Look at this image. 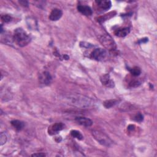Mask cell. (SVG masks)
I'll return each instance as SVG.
<instances>
[{"mask_svg": "<svg viewBox=\"0 0 157 157\" xmlns=\"http://www.w3.org/2000/svg\"><path fill=\"white\" fill-rule=\"evenodd\" d=\"M32 156H45L46 155L43 153H38V154H34L31 155Z\"/></svg>", "mask_w": 157, "mask_h": 157, "instance_id": "cb8c5ba5", "label": "cell"}, {"mask_svg": "<svg viewBox=\"0 0 157 157\" xmlns=\"http://www.w3.org/2000/svg\"><path fill=\"white\" fill-rule=\"evenodd\" d=\"M69 99L71 100V102L72 104L77 106V107H89L93 104V101L91 99L81 95H73L70 96Z\"/></svg>", "mask_w": 157, "mask_h": 157, "instance_id": "7a4b0ae2", "label": "cell"}, {"mask_svg": "<svg viewBox=\"0 0 157 157\" xmlns=\"http://www.w3.org/2000/svg\"><path fill=\"white\" fill-rule=\"evenodd\" d=\"M7 138L5 134L1 133V135H0V145H3L4 144H5L7 141Z\"/></svg>", "mask_w": 157, "mask_h": 157, "instance_id": "d6986e66", "label": "cell"}, {"mask_svg": "<svg viewBox=\"0 0 157 157\" xmlns=\"http://www.w3.org/2000/svg\"><path fill=\"white\" fill-rule=\"evenodd\" d=\"M64 127V125L62 123H56L52 126L51 128H50V131H49V134H51V133H53L52 135L53 134H56L58 131L63 130Z\"/></svg>", "mask_w": 157, "mask_h": 157, "instance_id": "4fadbf2b", "label": "cell"}, {"mask_svg": "<svg viewBox=\"0 0 157 157\" xmlns=\"http://www.w3.org/2000/svg\"><path fill=\"white\" fill-rule=\"evenodd\" d=\"M134 120L137 122H141L144 120V116L141 113H137L134 117Z\"/></svg>", "mask_w": 157, "mask_h": 157, "instance_id": "44dd1931", "label": "cell"}, {"mask_svg": "<svg viewBox=\"0 0 157 157\" xmlns=\"http://www.w3.org/2000/svg\"><path fill=\"white\" fill-rule=\"evenodd\" d=\"M39 80L41 84H44L45 85H48L51 83L52 77L49 72L44 71L40 74Z\"/></svg>", "mask_w": 157, "mask_h": 157, "instance_id": "8992f818", "label": "cell"}, {"mask_svg": "<svg viewBox=\"0 0 157 157\" xmlns=\"http://www.w3.org/2000/svg\"><path fill=\"white\" fill-rule=\"evenodd\" d=\"M11 125L13 126L16 130L20 131L22 130L23 128L24 127V123L20 120H14L11 121Z\"/></svg>", "mask_w": 157, "mask_h": 157, "instance_id": "5bb4252c", "label": "cell"}, {"mask_svg": "<svg viewBox=\"0 0 157 157\" xmlns=\"http://www.w3.org/2000/svg\"><path fill=\"white\" fill-rule=\"evenodd\" d=\"M76 120L78 124H80L81 125L86 127H91L92 125V124H93V122H92L90 118H86V117H76Z\"/></svg>", "mask_w": 157, "mask_h": 157, "instance_id": "9c48e42d", "label": "cell"}, {"mask_svg": "<svg viewBox=\"0 0 157 157\" xmlns=\"http://www.w3.org/2000/svg\"><path fill=\"white\" fill-rule=\"evenodd\" d=\"M99 41L104 47L110 51H114L117 49V45L112 37L108 34H103L99 36Z\"/></svg>", "mask_w": 157, "mask_h": 157, "instance_id": "3957f363", "label": "cell"}, {"mask_svg": "<svg viewBox=\"0 0 157 157\" xmlns=\"http://www.w3.org/2000/svg\"><path fill=\"white\" fill-rule=\"evenodd\" d=\"M13 39L20 47H25L31 42V37L21 28L15 30Z\"/></svg>", "mask_w": 157, "mask_h": 157, "instance_id": "6da1fadb", "label": "cell"}, {"mask_svg": "<svg viewBox=\"0 0 157 157\" xmlns=\"http://www.w3.org/2000/svg\"><path fill=\"white\" fill-rule=\"evenodd\" d=\"M141 85V82L137 81V80H132L129 83V85H130V87L132 88H135V87H139Z\"/></svg>", "mask_w": 157, "mask_h": 157, "instance_id": "ffe728a7", "label": "cell"}, {"mask_svg": "<svg viewBox=\"0 0 157 157\" xmlns=\"http://www.w3.org/2000/svg\"><path fill=\"white\" fill-rule=\"evenodd\" d=\"M130 72H131V74L135 77H137V76H139L141 73V69L139 68V67H137V66H135L131 70H130Z\"/></svg>", "mask_w": 157, "mask_h": 157, "instance_id": "ac0fdd59", "label": "cell"}, {"mask_svg": "<svg viewBox=\"0 0 157 157\" xmlns=\"http://www.w3.org/2000/svg\"><path fill=\"white\" fill-rule=\"evenodd\" d=\"M71 135L73 137L76 138V139L78 140H82L83 139V138H84L82 134L77 130H72L71 131Z\"/></svg>", "mask_w": 157, "mask_h": 157, "instance_id": "e0dca14e", "label": "cell"}, {"mask_svg": "<svg viewBox=\"0 0 157 157\" xmlns=\"http://www.w3.org/2000/svg\"><path fill=\"white\" fill-rule=\"evenodd\" d=\"M96 3L98 7L103 11L109 10L112 6L110 1H96Z\"/></svg>", "mask_w": 157, "mask_h": 157, "instance_id": "30bf717a", "label": "cell"}, {"mask_svg": "<svg viewBox=\"0 0 157 157\" xmlns=\"http://www.w3.org/2000/svg\"><path fill=\"white\" fill-rule=\"evenodd\" d=\"M77 10L78 12H80L82 14L85 16H90L92 15V13H93L91 9L88 6L78 5L77 6Z\"/></svg>", "mask_w": 157, "mask_h": 157, "instance_id": "8fae6325", "label": "cell"}, {"mask_svg": "<svg viewBox=\"0 0 157 157\" xmlns=\"http://www.w3.org/2000/svg\"><path fill=\"white\" fill-rule=\"evenodd\" d=\"M115 15V12H109L108 14H106L103 16H101L99 18H98V22H104L106 20H109V18H112V17H114Z\"/></svg>", "mask_w": 157, "mask_h": 157, "instance_id": "9a60e30c", "label": "cell"}, {"mask_svg": "<svg viewBox=\"0 0 157 157\" xmlns=\"http://www.w3.org/2000/svg\"><path fill=\"white\" fill-rule=\"evenodd\" d=\"M80 46L82 47H84V48H90L91 47H93V45L90 43H88L86 42H81L80 43Z\"/></svg>", "mask_w": 157, "mask_h": 157, "instance_id": "603a6c76", "label": "cell"}, {"mask_svg": "<svg viewBox=\"0 0 157 157\" xmlns=\"http://www.w3.org/2000/svg\"><path fill=\"white\" fill-rule=\"evenodd\" d=\"M92 135L100 144L104 146L109 147L112 144V141L109 137L100 131L93 130L92 131Z\"/></svg>", "mask_w": 157, "mask_h": 157, "instance_id": "277c9868", "label": "cell"}, {"mask_svg": "<svg viewBox=\"0 0 157 157\" xmlns=\"http://www.w3.org/2000/svg\"><path fill=\"white\" fill-rule=\"evenodd\" d=\"M19 3L22 4V6H28V2L27 1H19Z\"/></svg>", "mask_w": 157, "mask_h": 157, "instance_id": "484cf974", "label": "cell"}, {"mask_svg": "<svg viewBox=\"0 0 157 157\" xmlns=\"http://www.w3.org/2000/svg\"><path fill=\"white\" fill-rule=\"evenodd\" d=\"M101 82L102 84L108 88H113L115 86L114 82L112 79H111L109 74H107L101 77Z\"/></svg>", "mask_w": 157, "mask_h": 157, "instance_id": "52a82bcc", "label": "cell"}, {"mask_svg": "<svg viewBox=\"0 0 157 157\" xmlns=\"http://www.w3.org/2000/svg\"><path fill=\"white\" fill-rule=\"evenodd\" d=\"M118 103V101L116 99H109L106 101L104 103V106L106 109H109L116 105Z\"/></svg>", "mask_w": 157, "mask_h": 157, "instance_id": "2e32d148", "label": "cell"}, {"mask_svg": "<svg viewBox=\"0 0 157 157\" xmlns=\"http://www.w3.org/2000/svg\"><path fill=\"white\" fill-rule=\"evenodd\" d=\"M12 19V18L11 17V16H10L8 14H6V15H3L1 16V20L3 22L5 23H8L10 22Z\"/></svg>", "mask_w": 157, "mask_h": 157, "instance_id": "7402d4cb", "label": "cell"}, {"mask_svg": "<svg viewBox=\"0 0 157 157\" xmlns=\"http://www.w3.org/2000/svg\"><path fill=\"white\" fill-rule=\"evenodd\" d=\"M135 126L133 125H130L128 127V130L129 131H133L135 130Z\"/></svg>", "mask_w": 157, "mask_h": 157, "instance_id": "d4e9b609", "label": "cell"}, {"mask_svg": "<svg viewBox=\"0 0 157 157\" xmlns=\"http://www.w3.org/2000/svg\"><path fill=\"white\" fill-rule=\"evenodd\" d=\"M107 52L102 48L95 49L91 53V58L96 61H102L107 57Z\"/></svg>", "mask_w": 157, "mask_h": 157, "instance_id": "5b68a950", "label": "cell"}, {"mask_svg": "<svg viewBox=\"0 0 157 157\" xmlns=\"http://www.w3.org/2000/svg\"><path fill=\"white\" fill-rule=\"evenodd\" d=\"M130 32V30L128 27L125 28H121L117 29L114 31V34L115 36L121 37V38H123V37L127 36Z\"/></svg>", "mask_w": 157, "mask_h": 157, "instance_id": "7c38bea8", "label": "cell"}, {"mask_svg": "<svg viewBox=\"0 0 157 157\" xmlns=\"http://www.w3.org/2000/svg\"><path fill=\"white\" fill-rule=\"evenodd\" d=\"M63 12L57 8L53 9L49 15V19L52 21H57L62 17Z\"/></svg>", "mask_w": 157, "mask_h": 157, "instance_id": "ba28073f", "label": "cell"}, {"mask_svg": "<svg viewBox=\"0 0 157 157\" xmlns=\"http://www.w3.org/2000/svg\"><path fill=\"white\" fill-rule=\"evenodd\" d=\"M147 41H148V38H144V39H142L141 40V43H146L147 42Z\"/></svg>", "mask_w": 157, "mask_h": 157, "instance_id": "4316f807", "label": "cell"}]
</instances>
